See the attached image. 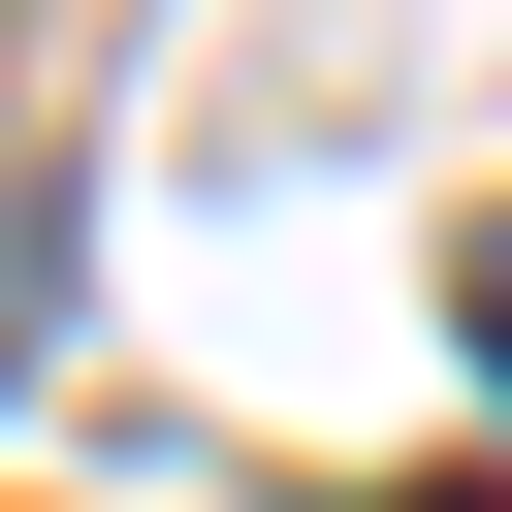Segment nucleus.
Returning a JSON list of instances; mask_svg holds the SVG:
<instances>
[{"instance_id": "nucleus-1", "label": "nucleus", "mask_w": 512, "mask_h": 512, "mask_svg": "<svg viewBox=\"0 0 512 512\" xmlns=\"http://www.w3.org/2000/svg\"><path fill=\"white\" fill-rule=\"evenodd\" d=\"M64 352V192H0V384Z\"/></svg>"}, {"instance_id": "nucleus-2", "label": "nucleus", "mask_w": 512, "mask_h": 512, "mask_svg": "<svg viewBox=\"0 0 512 512\" xmlns=\"http://www.w3.org/2000/svg\"><path fill=\"white\" fill-rule=\"evenodd\" d=\"M448 320H480V384H512V192H480V256H448Z\"/></svg>"}, {"instance_id": "nucleus-3", "label": "nucleus", "mask_w": 512, "mask_h": 512, "mask_svg": "<svg viewBox=\"0 0 512 512\" xmlns=\"http://www.w3.org/2000/svg\"><path fill=\"white\" fill-rule=\"evenodd\" d=\"M384 512H512V480H384Z\"/></svg>"}]
</instances>
